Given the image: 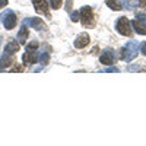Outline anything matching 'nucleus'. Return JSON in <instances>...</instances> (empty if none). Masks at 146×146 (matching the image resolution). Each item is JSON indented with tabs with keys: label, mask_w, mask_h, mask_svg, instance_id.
I'll use <instances>...</instances> for the list:
<instances>
[{
	"label": "nucleus",
	"mask_w": 146,
	"mask_h": 146,
	"mask_svg": "<svg viewBox=\"0 0 146 146\" xmlns=\"http://www.w3.org/2000/svg\"><path fill=\"white\" fill-rule=\"evenodd\" d=\"M79 13H80V21H82V25L85 27H94L95 25V16H94V10L91 6H83L80 10H79Z\"/></svg>",
	"instance_id": "7ed1b4c3"
},
{
	"label": "nucleus",
	"mask_w": 146,
	"mask_h": 146,
	"mask_svg": "<svg viewBox=\"0 0 146 146\" xmlns=\"http://www.w3.org/2000/svg\"><path fill=\"white\" fill-rule=\"evenodd\" d=\"M139 48H140V51L143 53V56H146V41H143V42L140 44V47H139Z\"/></svg>",
	"instance_id": "b1692460"
},
{
	"label": "nucleus",
	"mask_w": 146,
	"mask_h": 146,
	"mask_svg": "<svg viewBox=\"0 0 146 146\" xmlns=\"http://www.w3.org/2000/svg\"><path fill=\"white\" fill-rule=\"evenodd\" d=\"M89 41H91L89 35L83 32V34H80V35L78 36V38L75 40V47L80 50V48H85V47H86V45L89 44Z\"/></svg>",
	"instance_id": "9d476101"
},
{
	"label": "nucleus",
	"mask_w": 146,
	"mask_h": 146,
	"mask_svg": "<svg viewBox=\"0 0 146 146\" xmlns=\"http://www.w3.org/2000/svg\"><path fill=\"white\" fill-rule=\"evenodd\" d=\"M38 62H40V64H41L42 67L47 66L48 62H50V54H48L45 50H41V51L38 53Z\"/></svg>",
	"instance_id": "4468645a"
},
{
	"label": "nucleus",
	"mask_w": 146,
	"mask_h": 146,
	"mask_svg": "<svg viewBox=\"0 0 146 146\" xmlns=\"http://www.w3.org/2000/svg\"><path fill=\"white\" fill-rule=\"evenodd\" d=\"M130 23H131V27L135 28V31H136L137 34H140V35H146V25H143L142 22H139V21L136 19V21H131Z\"/></svg>",
	"instance_id": "ddd939ff"
},
{
	"label": "nucleus",
	"mask_w": 146,
	"mask_h": 146,
	"mask_svg": "<svg viewBox=\"0 0 146 146\" xmlns=\"http://www.w3.org/2000/svg\"><path fill=\"white\" fill-rule=\"evenodd\" d=\"M105 3L110 9H113V10H121L123 9V6H121L117 0H105Z\"/></svg>",
	"instance_id": "dca6fc26"
},
{
	"label": "nucleus",
	"mask_w": 146,
	"mask_h": 146,
	"mask_svg": "<svg viewBox=\"0 0 146 146\" xmlns=\"http://www.w3.org/2000/svg\"><path fill=\"white\" fill-rule=\"evenodd\" d=\"M100 72H101V73H118L120 70H118V67H115V66H108V67L101 69Z\"/></svg>",
	"instance_id": "6ab92c4d"
},
{
	"label": "nucleus",
	"mask_w": 146,
	"mask_h": 146,
	"mask_svg": "<svg viewBox=\"0 0 146 146\" xmlns=\"http://www.w3.org/2000/svg\"><path fill=\"white\" fill-rule=\"evenodd\" d=\"M28 35H29L28 27L22 25V27H21V31L18 32V42H19V44H25V41L28 40Z\"/></svg>",
	"instance_id": "f8f14e48"
},
{
	"label": "nucleus",
	"mask_w": 146,
	"mask_h": 146,
	"mask_svg": "<svg viewBox=\"0 0 146 146\" xmlns=\"http://www.w3.org/2000/svg\"><path fill=\"white\" fill-rule=\"evenodd\" d=\"M19 48H21V44L18 42V41H9L7 44H6V47H5V51L6 53H9V54H15V53H18L19 51Z\"/></svg>",
	"instance_id": "9b49d317"
},
{
	"label": "nucleus",
	"mask_w": 146,
	"mask_h": 146,
	"mask_svg": "<svg viewBox=\"0 0 146 146\" xmlns=\"http://www.w3.org/2000/svg\"><path fill=\"white\" fill-rule=\"evenodd\" d=\"M12 64H15V62H13V54H9V53L3 51L2 57H0V72L6 70V69H7L9 66H12Z\"/></svg>",
	"instance_id": "6e6552de"
},
{
	"label": "nucleus",
	"mask_w": 146,
	"mask_h": 146,
	"mask_svg": "<svg viewBox=\"0 0 146 146\" xmlns=\"http://www.w3.org/2000/svg\"><path fill=\"white\" fill-rule=\"evenodd\" d=\"M48 2H50V7L51 9H60L62 7V5H63V0H48Z\"/></svg>",
	"instance_id": "a211bd4d"
},
{
	"label": "nucleus",
	"mask_w": 146,
	"mask_h": 146,
	"mask_svg": "<svg viewBox=\"0 0 146 146\" xmlns=\"http://www.w3.org/2000/svg\"><path fill=\"white\" fill-rule=\"evenodd\" d=\"M72 5H73V0H66V10H67V12H70Z\"/></svg>",
	"instance_id": "393cba45"
},
{
	"label": "nucleus",
	"mask_w": 146,
	"mask_h": 146,
	"mask_svg": "<svg viewBox=\"0 0 146 146\" xmlns=\"http://www.w3.org/2000/svg\"><path fill=\"white\" fill-rule=\"evenodd\" d=\"M0 21H2L3 27H5L7 31H10V29H13V28L16 27L18 18H16V13H15L13 10L7 9V10H5L3 13L0 15Z\"/></svg>",
	"instance_id": "f03ea898"
},
{
	"label": "nucleus",
	"mask_w": 146,
	"mask_h": 146,
	"mask_svg": "<svg viewBox=\"0 0 146 146\" xmlns=\"http://www.w3.org/2000/svg\"><path fill=\"white\" fill-rule=\"evenodd\" d=\"M22 62H23V64H35L38 62V53L36 51H27L22 56Z\"/></svg>",
	"instance_id": "1a4fd4ad"
},
{
	"label": "nucleus",
	"mask_w": 146,
	"mask_h": 146,
	"mask_svg": "<svg viewBox=\"0 0 146 146\" xmlns=\"http://www.w3.org/2000/svg\"><path fill=\"white\" fill-rule=\"evenodd\" d=\"M123 6L127 10H133L139 6V0H123Z\"/></svg>",
	"instance_id": "2eb2a0df"
},
{
	"label": "nucleus",
	"mask_w": 146,
	"mask_h": 146,
	"mask_svg": "<svg viewBox=\"0 0 146 146\" xmlns=\"http://www.w3.org/2000/svg\"><path fill=\"white\" fill-rule=\"evenodd\" d=\"M139 47H140V44H139L137 41H129V42L120 50V57H121V60L129 63V62H131L133 58H136V56H137V53H139Z\"/></svg>",
	"instance_id": "f257e3e1"
},
{
	"label": "nucleus",
	"mask_w": 146,
	"mask_h": 146,
	"mask_svg": "<svg viewBox=\"0 0 146 146\" xmlns=\"http://www.w3.org/2000/svg\"><path fill=\"white\" fill-rule=\"evenodd\" d=\"M10 72H12V73L23 72V64H16V63H15V66H12V67H10Z\"/></svg>",
	"instance_id": "412c9836"
},
{
	"label": "nucleus",
	"mask_w": 146,
	"mask_h": 146,
	"mask_svg": "<svg viewBox=\"0 0 146 146\" xmlns=\"http://www.w3.org/2000/svg\"><path fill=\"white\" fill-rule=\"evenodd\" d=\"M0 45H2V40H0Z\"/></svg>",
	"instance_id": "cd10ccee"
},
{
	"label": "nucleus",
	"mask_w": 146,
	"mask_h": 146,
	"mask_svg": "<svg viewBox=\"0 0 146 146\" xmlns=\"http://www.w3.org/2000/svg\"><path fill=\"white\" fill-rule=\"evenodd\" d=\"M70 18H72L73 22H79V21H80V13H79V12H72Z\"/></svg>",
	"instance_id": "4be33fe9"
},
{
	"label": "nucleus",
	"mask_w": 146,
	"mask_h": 146,
	"mask_svg": "<svg viewBox=\"0 0 146 146\" xmlns=\"http://www.w3.org/2000/svg\"><path fill=\"white\" fill-rule=\"evenodd\" d=\"M7 6V0H0V9H3Z\"/></svg>",
	"instance_id": "a878e982"
},
{
	"label": "nucleus",
	"mask_w": 146,
	"mask_h": 146,
	"mask_svg": "<svg viewBox=\"0 0 146 146\" xmlns=\"http://www.w3.org/2000/svg\"><path fill=\"white\" fill-rule=\"evenodd\" d=\"M22 25H25V27H28V28H34V29H36V31L45 29V23H44L42 19H40V18H27V19H23Z\"/></svg>",
	"instance_id": "423d86ee"
},
{
	"label": "nucleus",
	"mask_w": 146,
	"mask_h": 146,
	"mask_svg": "<svg viewBox=\"0 0 146 146\" xmlns=\"http://www.w3.org/2000/svg\"><path fill=\"white\" fill-rule=\"evenodd\" d=\"M115 29L117 32H120L121 35H126V36H130L131 35V23L129 22V19L126 16H121L117 23H115Z\"/></svg>",
	"instance_id": "20e7f679"
},
{
	"label": "nucleus",
	"mask_w": 146,
	"mask_h": 146,
	"mask_svg": "<svg viewBox=\"0 0 146 146\" xmlns=\"http://www.w3.org/2000/svg\"><path fill=\"white\" fill-rule=\"evenodd\" d=\"M139 2H140V6L143 9H146V0H139Z\"/></svg>",
	"instance_id": "bb28decb"
},
{
	"label": "nucleus",
	"mask_w": 146,
	"mask_h": 146,
	"mask_svg": "<svg viewBox=\"0 0 146 146\" xmlns=\"http://www.w3.org/2000/svg\"><path fill=\"white\" fill-rule=\"evenodd\" d=\"M115 58H117L115 51L113 50V48H107V50H104V51L101 53V56H100V62H101L102 64L111 66V64H114Z\"/></svg>",
	"instance_id": "39448f33"
},
{
	"label": "nucleus",
	"mask_w": 146,
	"mask_h": 146,
	"mask_svg": "<svg viewBox=\"0 0 146 146\" xmlns=\"http://www.w3.org/2000/svg\"><path fill=\"white\" fill-rule=\"evenodd\" d=\"M145 69L140 67V64H131V66H127V72H143Z\"/></svg>",
	"instance_id": "aec40b11"
},
{
	"label": "nucleus",
	"mask_w": 146,
	"mask_h": 146,
	"mask_svg": "<svg viewBox=\"0 0 146 146\" xmlns=\"http://www.w3.org/2000/svg\"><path fill=\"white\" fill-rule=\"evenodd\" d=\"M38 47H40V44H38V41H31V42H28L27 44V51H36L38 50Z\"/></svg>",
	"instance_id": "f3484780"
},
{
	"label": "nucleus",
	"mask_w": 146,
	"mask_h": 146,
	"mask_svg": "<svg viewBox=\"0 0 146 146\" xmlns=\"http://www.w3.org/2000/svg\"><path fill=\"white\" fill-rule=\"evenodd\" d=\"M32 5H34L35 12H38V13L45 15V16H47V19H51L50 10H48V6H47V2H45V0H32Z\"/></svg>",
	"instance_id": "0eeeda50"
},
{
	"label": "nucleus",
	"mask_w": 146,
	"mask_h": 146,
	"mask_svg": "<svg viewBox=\"0 0 146 146\" xmlns=\"http://www.w3.org/2000/svg\"><path fill=\"white\" fill-rule=\"evenodd\" d=\"M137 21L139 22H142L143 23V25H146V13H137Z\"/></svg>",
	"instance_id": "5701e85b"
}]
</instances>
